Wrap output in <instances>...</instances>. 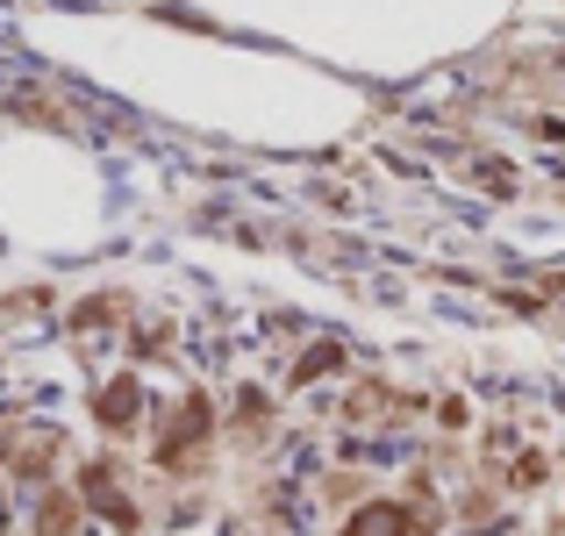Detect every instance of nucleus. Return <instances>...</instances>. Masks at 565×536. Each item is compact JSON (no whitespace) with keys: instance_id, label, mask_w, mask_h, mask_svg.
<instances>
[{"instance_id":"nucleus-4","label":"nucleus","mask_w":565,"mask_h":536,"mask_svg":"<svg viewBox=\"0 0 565 536\" xmlns=\"http://www.w3.org/2000/svg\"><path fill=\"white\" fill-rule=\"evenodd\" d=\"M344 536H408V508H365Z\"/></svg>"},{"instance_id":"nucleus-5","label":"nucleus","mask_w":565,"mask_h":536,"mask_svg":"<svg viewBox=\"0 0 565 536\" xmlns=\"http://www.w3.org/2000/svg\"><path fill=\"white\" fill-rule=\"evenodd\" d=\"M72 529V501H51V508H43V536H65Z\"/></svg>"},{"instance_id":"nucleus-3","label":"nucleus","mask_w":565,"mask_h":536,"mask_svg":"<svg viewBox=\"0 0 565 536\" xmlns=\"http://www.w3.org/2000/svg\"><path fill=\"white\" fill-rule=\"evenodd\" d=\"M201 437H207V400L193 394V400H186V415H180V422H172V443H166V458H180L186 443H201Z\"/></svg>"},{"instance_id":"nucleus-2","label":"nucleus","mask_w":565,"mask_h":536,"mask_svg":"<svg viewBox=\"0 0 565 536\" xmlns=\"http://www.w3.org/2000/svg\"><path fill=\"white\" fill-rule=\"evenodd\" d=\"M137 408H143V394H137V379H115L108 394H100V422L108 429H122V422H137Z\"/></svg>"},{"instance_id":"nucleus-1","label":"nucleus","mask_w":565,"mask_h":536,"mask_svg":"<svg viewBox=\"0 0 565 536\" xmlns=\"http://www.w3.org/2000/svg\"><path fill=\"white\" fill-rule=\"evenodd\" d=\"M86 501H94V508H100V515H108V523H122V529H129V523H137V508H129V501H122V494H115V480H108V465H94V472H86Z\"/></svg>"}]
</instances>
